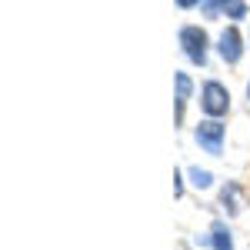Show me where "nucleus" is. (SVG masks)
Masks as SVG:
<instances>
[{
    "mask_svg": "<svg viewBox=\"0 0 250 250\" xmlns=\"http://www.w3.org/2000/svg\"><path fill=\"white\" fill-rule=\"evenodd\" d=\"M197 144H200L207 154H220V150H224V124L204 120V124L197 127Z\"/></svg>",
    "mask_w": 250,
    "mask_h": 250,
    "instance_id": "7ed1b4c3",
    "label": "nucleus"
},
{
    "mask_svg": "<svg viewBox=\"0 0 250 250\" xmlns=\"http://www.w3.org/2000/svg\"><path fill=\"white\" fill-rule=\"evenodd\" d=\"M190 180H193L197 190H207V187L213 184V173L210 170H200V167H190Z\"/></svg>",
    "mask_w": 250,
    "mask_h": 250,
    "instance_id": "0eeeda50",
    "label": "nucleus"
},
{
    "mask_svg": "<svg viewBox=\"0 0 250 250\" xmlns=\"http://www.w3.org/2000/svg\"><path fill=\"white\" fill-rule=\"evenodd\" d=\"M200 104H204V110L210 117H224L227 107H230V94H227V87H220L217 80H210L204 87V94H200Z\"/></svg>",
    "mask_w": 250,
    "mask_h": 250,
    "instance_id": "f03ea898",
    "label": "nucleus"
},
{
    "mask_svg": "<svg viewBox=\"0 0 250 250\" xmlns=\"http://www.w3.org/2000/svg\"><path fill=\"white\" fill-rule=\"evenodd\" d=\"M210 240H213V250H233V240H230V230H227V224H220V220H217V224H213L210 227Z\"/></svg>",
    "mask_w": 250,
    "mask_h": 250,
    "instance_id": "423d86ee",
    "label": "nucleus"
},
{
    "mask_svg": "<svg viewBox=\"0 0 250 250\" xmlns=\"http://www.w3.org/2000/svg\"><path fill=\"white\" fill-rule=\"evenodd\" d=\"M247 97H250V87H247Z\"/></svg>",
    "mask_w": 250,
    "mask_h": 250,
    "instance_id": "9d476101",
    "label": "nucleus"
},
{
    "mask_svg": "<svg viewBox=\"0 0 250 250\" xmlns=\"http://www.w3.org/2000/svg\"><path fill=\"white\" fill-rule=\"evenodd\" d=\"M187 97H190V77H187V74H177V124L184 120V107H187Z\"/></svg>",
    "mask_w": 250,
    "mask_h": 250,
    "instance_id": "39448f33",
    "label": "nucleus"
},
{
    "mask_svg": "<svg viewBox=\"0 0 250 250\" xmlns=\"http://www.w3.org/2000/svg\"><path fill=\"white\" fill-rule=\"evenodd\" d=\"M220 10L227 14V17H244V0H220Z\"/></svg>",
    "mask_w": 250,
    "mask_h": 250,
    "instance_id": "6e6552de",
    "label": "nucleus"
},
{
    "mask_svg": "<svg viewBox=\"0 0 250 250\" xmlns=\"http://www.w3.org/2000/svg\"><path fill=\"white\" fill-rule=\"evenodd\" d=\"M180 43H184V54L193 60V63H207V34L200 27H184L180 30Z\"/></svg>",
    "mask_w": 250,
    "mask_h": 250,
    "instance_id": "f257e3e1",
    "label": "nucleus"
},
{
    "mask_svg": "<svg viewBox=\"0 0 250 250\" xmlns=\"http://www.w3.org/2000/svg\"><path fill=\"white\" fill-rule=\"evenodd\" d=\"M240 54H244V47H240V34H237L233 27H227V30L220 34V57L227 60V63H237Z\"/></svg>",
    "mask_w": 250,
    "mask_h": 250,
    "instance_id": "20e7f679",
    "label": "nucleus"
},
{
    "mask_svg": "<svg viewBox=\"0 0 250 250\" xmlns=\"http://www.w3.org/2000/svg\"><path fill=\"white\" fill-rule=\"evenodd\" d=\"M180 7H193V3H200V0H177Z\"/></svg>",
    "mask_w": 250,
    "mask_h": 250,
    "instance_id": "1a4fd4ad",
    "label": "nucleus"
}]
</instances>
